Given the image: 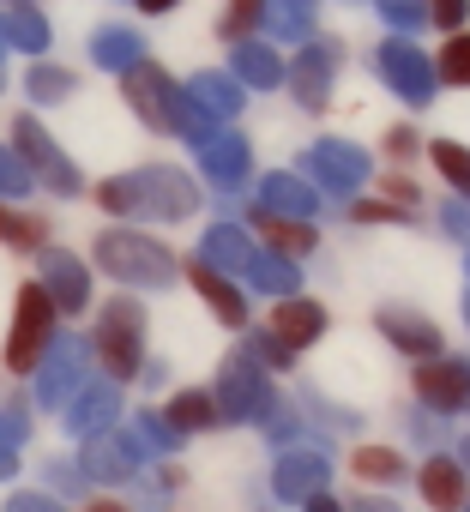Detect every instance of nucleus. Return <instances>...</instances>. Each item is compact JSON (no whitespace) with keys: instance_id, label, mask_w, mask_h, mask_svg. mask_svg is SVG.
<instances>
[{"instance_id":"obj_15","label":"nucleus","mask_w":470,"mask_h":512,"mask_svg":"<svg viewBox=\"0 0 470 512\" xmlns=\"http://www.w3.org/2000/svg\"><path fill=\"white\" fill-rule=\"evenodd\" d=\"M211 253H217V260H229V266L248 260V247H242V235H235V229H211Z\"/></svg>"},{"instance_id":"obj_12","label":"nucleus","mask_w":470,"mask_h":512,"mask_svg":"<svg viewBox=\"0 0 470 512\" xmlns=\"http://www.w3.org/2000/svg\"><path fill=\"white\" fill-rule=\"evenodd\" d=\"M434 169H440V175H446L464 199H470V157H464L452 139H434Z\"/></svg>"},{"instance_id":"obj_4","label":"nucleus","mask_w":470,"mask_h":512,"mask_svg":"<svg viewBox=\"0 0 470 512\" xmlns=\"http://www.w3.org/2000/svg\"><path fill=\"white\" fill-rule=\"evenodd\" d=\"M416 392L434 404V410H470V362H428L416 368Z\"/></svg>"},{"instance_id":"obj_8","label":"nucleus","mask_w":470,"mask_h":512,"mask_svg":"<svg viewBox=\"0 0 470 512\" xmlns=\"http://www.w3.org/2000/svg\"><path fill=\"white\" fill-rule=\"evenodd\" d=\"M380 326L392 332V344H398L404 356H428V362L440 356V326H434V320H410V314L392 308V314H380Z\"/></svg>"},{"instance_id":"obj_23","label":"nucleus","mask_w":470,"mask_h":512,"mask_svg":"<svg viewBox=\"0 0 470 512\" xmlns=\"http://www.w3.org/2000/svg\"><path fill=\"white\" fill-rule=\"evenodd\" d=\"M13 512H49L43 500H13Z\"/></svg>"},{"instance_id":"obj_13","label":"nucleus","mask_w":470,"mask_h":512,"mask_svg":"<svg viewBox=\"0 0 470 512\" xmlns=\"http://www.w3.org/2000/svg\"><path fill=\"white\" fill-rule=\"evenodd\" d=\"M440 79L446 85H470V37L452 31V43L440 49Z\"/></svg>"},{"instance_id":"obj_21","label":"nucleus","mask_w":470,"mask_h":512,"mask_svg":"<svg viewBox=\"0 0 470 512\" xmlns=\"http://www.w3.org/2000/svg\"><path fill=\"white\" fill-rule=\"evenodd\" d=\"M175 0H139V13H169Z\"/></svg>"},{"instance_id":"obj_2","label":"nucleus","mask_w":470,"mask_h":512,"mask_svg":"<svg viewBox=\"0 0 470 512\" xmlns=\"http://www.w3.org/2000/svg\"><path fill=\"white\" fill-rule=\"evenodd\" d=\"M97 266L115 272V278H139V284H169L181 266L163 241H145V235H103L97 241Z\"/></svg>"},{"instance_id":"obj_10","label":"nucleus","mask_w":470,"mask_h":512,"mask_svg":"<svg viewBox=\"0 0 470 512\" xmlns=\"http://www.w3.org/2000/svg\"><path fill=\"white\" fill-rule=\"evenodd\" d=\"M350 470H356V482H398V452H386V446H356V458H350Z\"/></svg>"},{"instance_id":"obj_14","label":"nucleus","mask_w":470,"mask_h":512,"mask_svg":"<svg viewBox=\"0 0 470 512\" xmlns=\"http://www.w3.org/2000/svg\"><path fill=\"white\" fill-rule=\"evenodd\" d=\"M211 416H217V410H211V398H205V392H187V398H175V422H181V428H205Z\"/></svg>"},{"instance_id":"obj_19","label":"nucleus","mask_w":470,"mask_h":512,"mask_svg":"<svg viewBox=\"0 0 470 512\" xmlns=\"http://www.w3.org/2000/svg\"><path fill=\"white\" fill-rule=\"evenodd\" d=\"M19 187H25V169H19L7 151H0V193H19Z\"/></svg>"},{"instance_id":"obj_24","label":"nucleus","mask_w":470,"mask_h":512,"mask_svg":"<svg viewBox=\"0 0 470 512\" xmlns=\"http://www.w3.org/2000/svg\"><path fill=\"white\" fill-rule=\"evenodd\" d=\"M308 512H338V506H332V500H314V506H308Z\"/></svg>"},{"instance_id":"obj_3","label":"nucleus","mask_w":470,"mask_h":512,"mask_svg":"<svg viewBox=\"0 0 470 512\" xmlns=\"http://www.w3.org/2000/svg\"><path fill=\"white\" fill-rule=\"evenodd\" d=\"M139 332H145V314H139L133 302H109V308H103L97 362H103L115 380H133V368H139Z\"/></svg>"},{"instance_id":"obj_16","label":"nucleus","mask_w":470,"mask_h":512,"mask_svg":"<svg viewBox=\"0 0 470 512\" xmlns=\"http://www.w3.org/2000/svg\"><path fill=\"white\" fill-rule=\"evenodd\" d=\"M67 85H73V79H67V73H49V67H37V73H31V91H37V97H43V103H55V97H61V91H67Z\"/></svg>"},{"instance_id":"obj_17","label":"nucleus","mask_w":470,"mask_h":512,"mask_svg":"<svg viewBox=\"0 0 470 512\" xmlns=\"http://www.w3.org/2000/svg\"><path fill=\"white\" fill-rule=\"evenodd\" d=\"M43 37H49V31H43V19H31V13H19V19H13V43L43 49Z\"/></svg>"},{"instance_id":"obj_18","label":"nucleus","mask_w":470,"mask_h":512,"mask_svg":"<svg viewBox=\"0 0 470 512\" xmlns=\"http://www.w3.org/2000/svg\"><path fill=\"white\" fill-rule=\"evenodd\" d=\"M428 19H434V25H446V31H458V19H464V0H434V7H428Z\"/></svg>"},{"instance_id":"obj_5","label":"nucleus","mask_w":470,"mask_h":512,"mask_svg":"<svg viewBox=\"0 0 470 512\" xmlns=\"http://www.w3.org/2000/svg\"><path fill=\"white\" fill-rule=\"evenodd\" d=\"M416 488H422V500H428L434 512H458V506H470V476H464L452 458H428Z\"/></svg>"},{"instance_id":"obj_25","label":"nucleus","mask_w":470,"mask_h":512,"mask_svg":"<svg viewBox=\"0 0 470 512\" xmlns=\"http://www.w3.org/2000/svg\"><path fill=\"white\" fill-rule=\"evenodd\" d=\"M7 464H13V458H7V452H0V470H7Z\"/></svg>"},{"instance_id":"obj_22","label":"nucleus","mask_w":470,"mask_h":512,"mask_svg":"<svg viewBox=\"0 0 470 512\" xmlns=\"http://www.w3.org/2000/svg\"><path fill=\"white\" fill-rule=\"evenodd\" d=\"M85 512H127V506H121V500H91Z\"/></svg>"},{"instance_id":"obj_7","label":"nucleus","mask_w":470,"mask_h":512,"mask_svg":"<svg viewBox=\"0 0 470 512\" xmlns=\"http://www.w3.org/2000/svg\"><path fill=\"white\" fill-rule=\"evenodd\" d=\"M326 332V308H314V302H278L272 308V338H284L290 350H302V344H314Z\"/></svg>"},{"instance_id":"obj_11","label":"nucleus","mask_w":470,"mask_h":512,"mask_svg":"<svg viewBox=\"0 0 470 512\" xmlns=\"http://www.w3.org/2000/svg\"><path fill=\"white\" fill-rule=\"evenodd\" d=\"M254 223H260V235H266L272 247H284V253H308V247H314V235H308V229H296V223H278L272 211H260Z\"/></svg>"},{"instance_id":"obj_6","label":"nucleus","mask_w":470,"mask_h":512,"mask_svg":"<svg viewBox=\"0 0 470 512\" xmlns=\"http://www.w3.org/2000/svg\"><path fill=\"white\" fill-rule=\"evenodd\" d=\"M187 278L199 284V296L211 302V314H217L223 326H248V302H242V290H235L223 272H211L205 260H193V266H187Z\"/></svg>"},{"instance_id":"obj_1","label":"nucleus","mask_w":470,"mask_h":512,"mask_svg":"<svg viewBox=\"0 0 470 512\" xmlns=\"http://www.w3.org/2000/svg\"><path fill=\"white\" fill-rule=\"evenodd\" d=\"M49 332H55V296H49V284H25L19 314H13V338H7V368L31 374L49 356Z\"/></svg>"},{"instance_id":"obj_20","label":"nucleus","mask_w":470,"mask_h":512,"mask_svg":"<svg viewBox=\"0 0 470 512\" xmlns=\"http://www.w3.org/2000/svg\"><path fill=\"white\" fill-rule=\"evenodd\" d=\"M386 157H416V133H404V127H398V133L386 139Z\"/></svg>"},{"instance_id":"obj_9","label":"nucleus","mask_w":470,"mask_h":512,"mask_svg":"<svg viewBox=\"0 0 470 512\" xmlns=\"http://www.w3.org/2000/svg\"><path fill=\"white\" fill-rule=\"evenodd\" d=\"M0 241H7V247H43L49 223L31 217V211H7V205H0Z\"/></svg>"}]
</instances>
